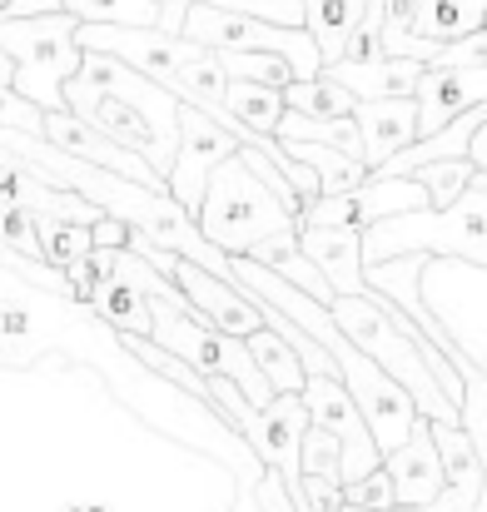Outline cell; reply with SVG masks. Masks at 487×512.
Here are the masks:
<instances>
[{
	"instance_id": "29",
	"label": "cell",
	"mask_w": 487,
	"mask_h": 512,
	"mask_svg": "<svg viewBox=\"0 0 487 512\" xmlns=\"http://www.w3.org/2000/svg\"><path fill=\"white\" fill-rule=\"evenodd\" d=\"M45 110L30 105L20 90H0V130H20V135H40L45 140Z\"/></svg>"
},
{
	"instance_id": "24",
	"label": "cell",
	"mask_w": 487,
	"mask_h": 512,
	"mask_svg": "<svg viewBox=\"0 0 487 512\" xmlns=\"http://www.w3.org/2000/svg\"><path fill=\"white\" fill-rule=\"evenodd\" d=\"M80 25H140L160 30V0H60Z\"/></svg>"
},
{
	"instance_id": "26",
	"label": "cell",
	"mask_w": 487,
	"mask_h": 512,
	"mask_svg": "<svg viewBox=\"0 0 487 512\" xmlns=\"http://www.w3.org/2000/svg\"><path fill=\"white\" fill-rule=\"evenodd\" d=\"M403 179H418V184L433 194V209H448V204H458V199L473 189L478 165H473V160H433V165L403 174Z\"/></svg>"
},
{
	"instance_id": "9",
	"label": "cell",
	"mask_w": 487,
	"mask_h": 512,
	"mask_svg": "<svg viewBox=\"0 0 487 512\" xmlns=\"http://www.w3.org/2000/svg\"><path fill=\"white\" fill-rule=\"evenodd\" d=\"M174 284L194 299V309H199L214 329H224V334H234V339H254V334L269 329V309H264V299H259L254 289L224 284L219 274H209V269H199V264H189V259L174 264Z\"/></svg>"
},
{
	"instance_id": "34",
	"label": "cell",
	"mask_w": 487,
	"mask_h": 512,
	"mask_svg": "<svg viewBox=\"0 0 487 512\" xmlns=\"http://www.w3.org/2000/svg\"><path fill=\"white\" fill-rule=\"evenodd\" d=\"M343 512H373V508H353V503H348V508H343Z\"/></svg>"
},
{
	"instance_id": "33",
	"label": "cell",
	"mask_w": 487,
	"mask_h": 512,
	"mask_svg": "<svg viewBox=\"0 0 487 512\" xmlns=\"http://www.w3.org/2000/svg\"><path fill=\"white\" fill-rule=\"evenodd\" d=\"M468 160L478 165V170H487V125L473 135V145H468Z\"/></svg>"
},
{
	"instance_id": "28",
	"label": "cell",
	"mask_w": 487,
	"mask_h": 512,
	"mask_svg": "<svg viewBox=\"0 0 487 512\" xmlns=\"http://www.w3.org/2000/svg\"><path fill=\"white\" fill-rule=\"evenodd\" d=\"M304 478H333V483H343V443L328 428H319V423L304 438Z\"/></svg>"
},
{
	"instance_id": "10",
	"label": "cell",
	"mask_w": 487,
	"mask_h": 512,
	"mask_svg": "<svg viewBox=\"0 0 487 512\" xmlns=\"http://www.w3.org/2000/svg\"><path fill=\"white\" fill-rule=\"evenodd\" d=\"M478 30H487V0H418L413 35L388 40V55L433 65L438 50H448V45L478 35Z\"/></svg>"
},
{
	"instance_id": "2",
	"label": "cell",
	"mask_w": 487,
	"mask_h": 512,
	"mask_svg": "<svg viewBox=\"0 0 487 512\" xmlns=\"http://www.w3.org/2000/svg\"><path fill=\"white\" fill-rule=\"evenodd\" d=\"M85 70L80 15L0 20V90H20L45 115L65 110V85Z\"/></svg>"
},
{
	"instance_id": "30",
	"label": "cell",
	"mask_w": 487,
	"mask_h": 512,
	"mask_svg": "<svg viewBox=\"0 0 487 512\" xmlns=\"http://www.w3.org/2000/svg\"><path fill=\"white\" fill-rule=\"evenodd\" d=\"M348 503H353V508H373V512H398V493H393L388 468H378L373 478L353 483V488H348Z\"/></svg>"
},
{
	"instance_id": "16",
	"label": "cell",
	"mask_w": 487,
	"mask_h": 512,
	"mask_svg": "<svg viewBox=\"0 0 487 512\" xmlns=\"http://www.w3.org/2000/svg\"><path fill=\"white\" fill-rule=\"evenodd\" d=\"M418 209H433V194L403 174H373L363 189H353V229H363V234L383 219L418 214Z\"/></svg>"
},
{
	"instance_id": "17",
	"label": "cell",
	"mask_w": 487,
	"mask_h": 512,
	"mask_svg": "<svg viewBox=\"0 0 487 512\" xmlns=\"http://www.w3.org/2000/svg\"><path fill=\"white\" fill-rule=\"evenodd\" d=\"M304 10H309L304 30L319 40L324 70H328V65H338V60L348 55V40H353V30L368 20L373 0H304Z\"/></svg>"
},
{
	"instance_id": "15",
	"label": "cell",
	"mask_w": 487,
	"mask_h": 512,
	"mask_svg": "<svg viewBox=\"0 0 487 512\" xmlns=\"http://www.w3.org/2000/svg\"><path fill=\"white\" fill-rule=\"evenodd\" d=\"M324 75H333L358 100H403V95H418L428 65L423 60H403V55H383V60H368V65L338 60V65H328Z\"/></svg>"
},
{
	"instance_id": "7",
	"label": "cell",
	"mask_w": 487,
	"mask_h": 512,
	"mask_svg": "<svg viewBox=\"0 0 487 512\" xmlns=\"http://www.w3.org/2000/svg\"><path fill=\"white\" fill-rule=\"evenodd\" d=\"M80 45L90 55H115L130 70L150 75L155 85L174 90L179 70L199 55L194 40L184 35H164V30H140V25H80Z\"/></svg>"
},
{
	"instance_id": "4",
	"label": "cell",
	"mask_w": 487,
	"mask_h": 512,
	"mask_svg": "<svg viewBox=\"0 0 487 512\" xmlns=\"http://www.w3.org/2000/svg\"><path fill=\"white\" fill-rule=\"evenodd\" d=\"M199 229L229 259H249L269 239H299L304 234L299 214H289L279 204V194L249 170L239 155L224 160L214 170V179H209V194H204V209H199Z\"/></svg>"
},
{
	"instance_id": "14",
	"label": "cell",
	"mask_w": 487,
	"mask_h": 512,
	"mask_svg": "<svg viewBox=\"0 0 487 512\" xmlns=\"http://www.w3.org/2000/svg\"><path fill=\"white\" fill-rule=\"evenodd\" d=\"M304 254L324 269V279L343 294H368V264H363V229L353 224H309L304 229Z\"/></svg>"
},
{
	"instance_id": "27",
	"label": "cell",
	"mask_w": 487,
	"mask_h": 512,
	"mask_svg": "<svg viewBox=\"0 0 487 512\" xmlns=\"http://www.w3.org/2000/svg\"><path fill=\"white\" fill-rule=\"evenodd\" d=\"M463 378H468V393H463V428H468V438H473V448H478L483 473H487V373L468 358V363H463ZM478 512H487V488H483Z\"/></svg>"
},
{
	"instance_id": "12",
	"label": "cell",
	"mask_w": 487,
	"mask_h": 512,
	"mask_svg": "<svg viewBox=\"0 0 487 512\" xmlns=\"http://www.w3.org/2000/svg\"><path fill=\"white\" fill-rule=\"evenodd\" d=\"M358 130H363V165L368 174L388 170L398 155H408L423 140V115H418V95L403 100H358Z\"/></svg>"
},
{
	"instance_id": "6",
	"label": "cell",
	"mask_w": 487,
	"mask_h": 512,
	"mask_svg": "<svg viewBox=\"0 0 487 512\" xmlns=\"http://www.w3.org/2000/svg\"><path fill=\"white\" fill-rule=\"evenodd\" d=\"M423 299L453 343L487 373V269L463 259H428Z\"/></svg>"
},
{
	"instance_id": "11",
	"label": "cell",
	"mask_w": 487,
	"mask_h": 512,
	"mask_svg": "<svg viewBox=\"0 0 487 512\" xmlns=\"http://www.w3.org/2000/svg\"><path fill=\"white\" fill-rule=\"evenodd\" d=\"M487 105V65H428L418 85V115H423V140L453 130L463 115Z\"/></svg>"
},
{
	"instance_id": "3",
	"label": "cell",
	"mask_w": 487,
	"mask_h": 512,
	"mask_svg": "<svg viewBox=\"0 0 487 512\" xmlns=\"http://www.w3.org/2000/svg\"><path fill=\"white\" fill-rule=\"evenodd\" d=\"M463 259L487 269V170H478L473 189L448 204V209H418L383 219L363 234V264H388V259Z\"/></svg>"
},
{
	"instance_id": "1",
	"label": "cell",
	"mask_w": 487,
	"mask_h": 512,
	"mask_svg": "<svg viewBox=\"0 0 487 512\" xmlns=\"http://www.w3.org/2000/svg\"><path fill=\"white\" fill-rule=\"evenodd\" d=\"M65 110L90 120L115 145L135 150L145 165H155L169 179L179 140H184V100L174 90L155 85L150 75L130 70L115 55L85 50V70L65 85Z\"/></svg>"
},
{
	"instance_id": "22",
	"label": "cell",
	"mask_w": 487,
	"mask_h": 512,
	"mask_svg": "<svg viewBox=\"0 0 487 512\" xmlns=\"http://www.w3.org/2000/svg\"><path fill=\"white\" fill-rule=\"evenodd\" d=\"M249 353L259 358V368L269 373V383H274L279 393H304V388H309V368H304V358L279 339L274 329L254 334V339H249Z\"/></svg>"
},
{
	"instance_id": "32",
	"label": "cell",
	"mask_w": 487,
	"mask_h": 512,
	"mask_svg": "<svg viewBox=\"0 0 487 512\" xmlns=\"http://www.w3.org/2000/svg\"><path fill=\"white\" fill-rule=\"evenodd\" d=\"M189 10H194V0H160V30L164 35H184Z\"/></svg>"
},
{
	"instance_id": "31",
	"label": "cell",
	"mask_w": 487,
	"mask_h": 512,
	"mask_svg": "<svg viewBox=\"0 0 487 512\" xmlns=\"http://www.w3.org/2000/svg\"><path fill=\"white\" fill-rule=\"evenodd\" d=\"M60 0H0V20H40V15H60Z\"/></svg>"
},
{
	"instance_id": "13",
	"label": "cell",
	"mask_w": 487,
	"mask_h": 512,
	"mask_svg": "<svg viewBox=\"0 0 487 512\" xmlns=\"http://www.w3.org/2000/svg\"><path fill=\"white\" fill-rule=\"evenodd\" d=\"M388 478H393V493H398V508H428L448 493V463H443V448L433 438V418H423L413 428V438L388 453Z\"/></svg>"
},
{
	"instance_id": "25",
	"label": "cell",
	"mask_w": 487,
	"mask_h": 512,
	"mask_svg": "<svg viewBox=\"0 0 487 512\" xmlns=\"http://www.w3.org/2000/svg\"><path fill=\"white\" fill-rule=\"evenodd\" d=\"M219 60H224L229 80H244V85H279V90H289L299 80L294 65L284 55H274V50H229Z\"/></svg>"
},
{
	"instance_id": "19",
	"label": "cell",
	"mask_w": 487,
	"mask_h": 512,
	"mask_svg": "<svg viewBox=\"0 0 487 512\" xmlns=\"http://www.w3.org/2000/svg\"><path fill=\"white\" fill-rule=\"evenodd\" d=\"M284 150L294 155V160H304V165H314L319 179H324V199H338V194H353V189H363L373 174L363 160H353V155H343V150H333V145H309V140H284Z\"/></svg>"
},
{
	"instance_id": "5",
	"label": "cell",
	"mask_w": 487,
	"mask_h": 512,
	"mask_svg": "<svg viewBox=\"0 0 487 512\" xmlns=\"http://www.w3.org/2000/svg\"><path fill=\"white\" fill-rule=\"evenodd\" d=\"M184 40L214 50V55H229V50H274L294 65L299 80H319L324 75V50L309 30H289V25H274V20H259V15H244V10H224L219 0H194L189 10V25H184Z\"/></svg>"
},
{
	"instance_id": "20",
	"label": "cell",
	"mask_w": 487,
	"mask_h": 512,
	"mask_svg": "<svg viewBox=\"0 0 487 512\" xmlns=\"http://www.w3.org/2000/svg\"><path fill=\"white\" fill-rule=\"evenodd\" d=\"M229 110H234V120H239L244 130H254V135H279V125H284V115H289V95H284L279 85H244V80H234V85H229Z\"/></svg>"
},
{
	"instance_id": "21",
	"label": "cell",
	"mask_w": 487,
	"mask_h": 512,
	"mask_svg": "<svg viewBox=\"0 0 487 512\" xmlns=\"http://www.w3.org/2000/svg\"><path fill=\"white\" fill-rule=\"evenodd\" d=\"M284 95H289V110H299V115H309V120H353V115H358V95L343 90L333 75L294 80Z\"/></svg>"
},
{
	"instance_id": "18",
	"label": "cell",
	"mask_w": 487,
	"mask_h": 512,
	"mask_svg": "<svg viewBox=\"0 0 487 512\" xmlns=\"http://www.w3.org/2000/svg\"><path fill=\"white\" fill-rule=\"evenodd\" d=\"M249 259L264 264V269H274V274H284L289 284H299V289L314 294L319 304H333V299H338V289L324 279V269L304 254V234H299V239H269V244H259Z\"/></svg>"
},
{
	"instance_id": "8",
	"label": "cell",
	"mask_w": 487,
	"mask_h": 512,
	"mask_svg": "<svg viewBox=\"0 0 487 512\" xmlns=\"http://www.w3.org/2000/svg\"><path fill=\"white\" fill-rule=\"evenodd\" d=\"M234 155H239V140L219 120H209L204 110L184 105V140H179V155H174V170H169V194L199 219L204 194H209V179Z\"/></svg>"
},
{
	"instance_id": "23",
	"label": "cell",
	"mask_w": 487,
	"mask_h": 512,
	"mask_svg": "<svg viewBox=\"0 0 487 512\" xmlns=\"http://www.w3.org/2000/svg\"><path fill=\"white\" fill-rule=\"evenodd\" d=\"M40 249H45V264L55 269H75L80 259H90L100 244H95V229L90 224H70V219H40Z\"/></svg>"
}]
</instances>
